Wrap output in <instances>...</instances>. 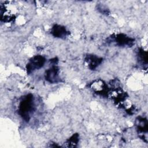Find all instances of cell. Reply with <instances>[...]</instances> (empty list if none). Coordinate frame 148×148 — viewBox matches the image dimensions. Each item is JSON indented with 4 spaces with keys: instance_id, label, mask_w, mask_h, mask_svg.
Wrapping results in <instances>:
<instances>
[{
    "instance_id": "7a4b0ae2",
    "label": "cell",
    "mask_w": 148,
    "mask_h": 148,
    "mask_svg": "<svg viewBox=\"0 0 148 148\" xmlns=\"http://www.w3.org/2000/svg\"><path fill=\"white\" fill-rule=\"evenodd\" d=\"M109 42L114 43L119 46H128L131 47L134 45L135 39L127 36L124 34H118L114 35H112L108 38Z\"/></svg>"
},
{
    "instance_id": "8992f818",
    "label": "cell",
    "mask_w": 148,
    "mask_h": 148,
    "mask_svg": "<svg viewBox=\"0 0 148 148\" xmlns=\"http://www.w3.org/2000/svg\"><path fill=\"white\" fill-rule=\"evenodd\" d=\"M51 33L54 37L58 38H65L68 35V31L66 28L58 24H55L53 26Z\"/></svg>"
},
{
    "instance_id": "3957f363",
    "label": "cell",
    "mask_w": 148,
    "mask_h": 148,
    "mask_svg": "<svg viewBox=\"0 0 148 148\" xmlns=\"http://www.w3.org/2000/svg\"><path fill=\"white\" fill-rule=\"evenodd\" d=\"M45 58L44 57L38 55L32 58L27 65V71L28 73L33 72L36 69H40L43 67L45 63Z\"/></svg>"
},
{
    "instance_id": "6da1fadb",
    "label": "cell",
    "mask_w": 148,
    "mask_h": 148,
    "mask_svg": "<svg viewBox=\"0 0 148 148\" xmlns=\"http://www.w3.org/2000/svg\"><path fill=\"white\" fill-rule=\"evenodd\" d=\"M34 98L31 94L25 95L20 101L18 113L22 119L28 122L31 118V114L34 111Z\"/></svg>"
},
{
    "instance_id": "277c9868",
    "label": "cell",
    "mask_w": 148,
    "mask_h": 148,
    "mask_svg": "<svg viewBox=\"0 0 148 148\" xmlns=\"http://www.w3.org/2000/svg\"><path fill=\"white\" fill-rule=\"evenodd\" d=\"M45 79L47 82L51 83L60 82L58 68L56 65H53L48 69L45 73Z\"/></svg>"
},
{
    "instance_id": "ba28073f",
    "label": "cell",
    "mask_w": 148,
    "mask_h": 148,
    "mask_svg": "<svg viewBox=\"0 0 148 148\" xmlns=\"http://www.w3.org/2000/svg\"><path fill=\"white\" fill-rule=\"evenodd\" d=\"M79 141V135L77 134H73L66 142L68 147H75Z\"/></svg>"
},
{
    "instance_id": "5b68a950",
    "label": "cell",
    "mask_w": 148,
    "mask_h": 148,
    "mask_svg": "<svg viewBox=\"0 0 148 148\" xmlns=\"http://www.w3.org/2000/svg\"><path fill=\"white\" fill-rule=\"evenodd\" d=\"M88 68L91 70L95 69L102 62V58L95 55H87L85 58Z\"/></svg>"
},
{
    "instance_id": "52a82bcc",
    "label": "cell",
    "mask_w": 148,
    "mask_h": 148,
    "mask_svg": "<svg viewBox=\"0 0 148 148\" xmlns=\"http://www.w3.org/2000/svg\"><path fill=\"white\" fill-rule=\"evenodd\" d=\"M136 125L137 130L139 133H147V122L145 118L139 117L136 120Z\"/></svg>"
}]
</instances>
